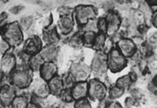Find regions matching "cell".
<instances>
[{"instance_id": "35", "label": "cell", "mask_w": 157, "mask_h": 108, "mask_svg": "<svg viewBox=\"0 0 157 108\" xmlns=\"http://www.w3.org/2000/svg\"><path fill=\"white\" fill-rule=\"evenodd\" d=\"M125 106L126 107H136V106H138V101L136 98H134L133 96L127 97L125 101Z\"/></svg>"}, {"instance_id": "28", "label": "cell", "mask_w": 157, "mask_h": 108, "mask_svg": "<svg viewBox=\"0 0 157 108\" xmlns=\"http://www.w3.org/2000/svg\"><path fill=\"white\" fill-rule=\"evenodd\" d=\"M71 44L75 48H79L83 44V38L79 36L78 34H75L71 39Z\"/></svg>"}, {"instance_id": "22", "label": "cell", "mask_w": 157, "mask_h": 108, "mask_svg": "<svg viewBox=\"0 0 157 108\" xmlns=\"http://www.w3.org/2000/svg\"><path fill=\"white\" fill-rule=\"evenodd\" d=\"M12 106L16 108H25L28 106L27 99L24 96H17L15 97L12 102Z\"/></svg>"}, {"instance_id": "14", "label": "cell", "mask_w": 157, "mask_h": 108, "mask_svg": "<svg viewBox=\"0 0 157 108\" xmlns=\"http://www.w3.org/2000/svg\"><path fill=\"white\" fill-rule=\"evenodd\" d=\"M49 89L50 92L55 95H61V93L63 90V79L58 76H54L49 80Z\"/></svg>"}, {"instance_id": "36", "label": "cell", "mask_w": 157, "mask_h": 108, "mask_svg": "<svg viewBox=\"0 0 157 108\" xmlns=\"http://www.w3.org/2000/svg\"><path fill=\"white\" fill-rule=\"evenodd\" d=\"M131 95L134 98H136L137 101L141 100L144 98V92L142 91L141 89H138V88H134L131 90Z\"/></svg>"}, {"instance_id": "2", "label": "cell", "mask_w": 157, "mask_h": 108, "mask_svg": "<svg viewBox=\"0 0 157 108\" xmlns=\"http://www.w3.org/2000/svg\"><path fill=\"white\" fill-rule=\"evenodd\" d=\"M107 65L112 72H118L126 66V57L118 49H112L108 55Z\"/></svg>"}, {"instance_id": "11", "label": "cell", "mask_w": 157, "mask_h": 108, "mask_svg": "<svg viewBox=\"0 0 157 108\" xmlns=\"http://www.w3.org/2000/svg\"><path fill=\"white\" fill-rule=\"evenodd\" d=\"M57 72V66L52 61L44 62L41 68V76L44 80H50L55 76Z\"/></svg>"}, {"instance_id": "23", "label": "cell", "mask_w": 157, "mask_h": 108, "mask_svg": "<svg viewBox=\"0 0 157 108\" xmlns=\"http://www.w3.org/2000/svg\"><path fill=\"white\" fill-rule=\"evenodd\" d=\"M106 36H105V33L103 32H100L99 34L96 35V38H95V42L93 46L95 49H102L104 45H105V43H106Z\"/></svg>"}, {"instance_id": "34", "label": "cell", "mask_w": 157, "mask_h": 108, "mask_svg": "<svg viewBox=\"0 0 157 108\" xmlns=\"http://www.w3.org/2000/svg\"><path fill=\"white\" fill-rule=\"evenodd\" d=\"M62 98L63 100H64L65 102H71L73 100V96L71 95V91H70L69 89H65L63 90L61 93Z\"/></svg>"}, {"instance_id": "44", "label": "cell", "mask_w": 157, "mask_h": 108, "mask_svg": "<svg viewBox=\"0 0 157 108\" xmlns=\"http://www.w3.org/2000/svg\"><path fill=\"white\" fill-rule=\"evenodd\" d=\"M6 18H7V15L6 14H5V13L1 14V16H0V23L4 22L5 19H6Z\"/></svg>"}, {"instance_id": "25", "label": "cell", "mask_w": 157, "mask_h": 108, "mask_svg": "<svg viewBox=\"0 0 157 108\" xmlns=\"http://www.w3.org/2000/svg\"><path fill=\"white\" fill-rule=\"evenodd\" d=\"M45 39L48 42V43H50V44H53V43H57L59 41V37H58L56 30H52V31L48 32L45 34Z\"/></svg>"}, {"instance_id": "39", "label": "cell", "mask_w": 157, "mask_h": 108, "mask_svg": "<svg viewBox=\"0 0 157 108\" xmlns=\"http://www.w3.org/2000/svg\"><path fill=\"white\" fill-rule=\"evenodd\" d=\"M151 20H152V24L154 26H155L157 28V11H155V13L152 14L151 16Z\"/></svg>"}, {"instance_id": "3", "label": "cell", "mask_w": 157, "mask_h": 108, "mask_svg": "<svg viewBox=\"0 0 157 108\" xmlns=\"http://www.w3.org/2000/svg\"><path fill=\"white\" fill-rule=\"evenodd\" d=\"M88 94L92 100H102L107 95V88L99 80L94 79L89 84Z\"/></svg>"}, {"instance_id": "37", "label": "cell", "mask_w": 157, "mask_h": 108, "mask_svg": "<svg viewBox=\"0 0 157 108\" xmlns=\"http://www.w3.org/2000/svg\"><path fill=\"white\" fill-rule=\"evenodd\" d=\"M96 29H98V25H97V22L94 21L93 19H90L87 24H86V27H85V30L86 32L91 31L95 32Z\"/></svg>"}, {"instance_id": "12", "label": "cell", "mask_w": 157, "mask_h": 108, "mask_svg": "<svg viewBox=\"0 0 157 108\" xmlns=\"http://www.w3.org/2000/svg\"><path fill=\"white\" fill-rule=\"evenodd\" d=\"M16 66V58L12 54L4 55L1 61V71L5 74H9L13 71Z\"/></svg>"}, {"instance_id": "31", "label": "cell", "mask_w": 157, "mask_h": 108, "mask_svg": "<svg viewBox=\"0 0 157 108\" xmlns=\"http://www.w3.org/2000/svg\"><path fill=\"white\" fill-rule=\"evenodd\" d=\"M75 78L73 77L72 74H69V75H66L65 77H63V82L64 88H70L73 86V82H74Z\"/></svg>"}, {"instance_id": "26", "label": "cell", "mask_w": 157, "mask_h": 108, "mask_svg": "<svg viewBox=\"0 0 157 108\" xmlns=\"http://www.w3.org/2000/svg\"><path fill=\"white\" fill-rule=\"evenodd\" d=\"M97 25H98V30L100 32L106 33L108 31V22L107 19L105 18H100L98 20L97 22Z\"/></svg>"}, {"instance_id": "41", "label": "cell", "mask_w": 157, "mask_h": 108, "mask_svg": "<svg viewBox=\"0 0 157 108\" xmlns=\"http://www.w3.org/2000/svg\"><path fill=\"white\" fill-rule=\"evenodd\" d=\"M108 106H109V107H121L120 104H118V103H117V102L109 103V104L108 105Z\"/></svg>"}, {"instance_id": "42", "label": "cell", "mask_w": 157, "mask_h": 108, "mask_svg": "<svg viewBox=\"0 0 157 108\" xmlns=\"http://www.w3.org/2000/svg\"><path fill=\"white\" fill-rule=\"evenodd\" d=\"M149 6H157V0H145Z\"/></svg>"}, {"instance_id": "43", "label": "cell", "mask_w": 157, "mask_h": 108, "mask_svg": "<svg viewBox=\"0 0 157 108\" xmlns=\"http://www.w3.org/2000/svg\"><path fill=\"white\" fill-rule=\"evenodd\" d=\"M21 9H22V7H21V6H15L14 8H12V9H11V11H12V13L17 14Z\"/></svg>"}, {"instance_id": "33", "label": "cell", "mask_w": 157, "mask_h": 108, "mask_svg": "<svg viewBox=\"0 0 157 108\" xmlns=\"http://www.w3.org/2000/svg\"><path fill=\"white\" fill-rule=\"evenodd\" d=\"M141 11L143 12V14L144 15L145 17L149 18L152 16V11H151V7L150 6L147 4V3H144V4H142L141 5Z\"/></svg>"}, {"instance_id": "24", "label": "cell", "mask_w": 157, "mask_h": 108, "mask_svg": "<svg viewBox=\"0 0 157 108\" xmlns=\"http://www.w3.org/2000/svg\"><path fill=\"white\" fill-rule=\"evenodd\" d=\"M124 95V89L118 86L113 87L109 91V96L111 99H118Z\"/></svg>"}, {"instance_id": "40", "label": "cell", "mask_w": 157, "mask_h": 108, "mask_svg": "<svg viewBox=\"0 0 157 108\" xmlns=\"http://www.w3.org/2000/svg\"><path fill=\"white\" fill-rule=\"evenodd\" d=\"M150 42L152 43H157V32H155V34H153L150 38Z\"/></svg>"}, {"instance_id": "17", "label": "cell", "mask_w": 157, "mask_h": 108, "mask_svg": "<svg viewBox=\"0 0 157 108\" xmlns=\"http://www.w3.org/2000/svg\"><path fill=\"white\" fill-rule=\"evenodd\" d=\"M57 49L53 44H50L44 48L42 50V56L44 58V60L47 61H52V60H54L57 57Z\"/></svg>"}, {"instance_id": "46", "label": "cell", "mask_w": 157, "mask_h": 108, "mask_svg": "<svg viewBox=\"0 0 157 108\" xmlns=\"http://www.w3.org/2000/svg\"><path fill=\"white\" fill-rule=\"evenodd\" d=\"M1 77H1V73H0V80H1Z\"/></svg>"}, {"instance_id": "29", "label": "cell", "mask_w": 157, "mask_h": 108, "mask_svg": "<svg viewBox=\"0 0 157 108\" xmlns=\"http://www.w3.org/2000/svg\"><path fill=\"white\" fill-rule=\"evenodd\" d=\"M33 24V19L31 17H23L20 21V26L23 30H28V28H30V26Z\"/></svg>"}, {"instance_id": "27", "label": "cell", "mask_w": 157, "mask_h": 108, "mask_svg": "<svg viewBox=\"0 0 157 108\" xmlns=\"http://www.w3.org/2000/svg\"><path fill=\"white\" fill-rule=\"evenodd\" d=\"M132 18L135 20L136 24H144V22L145 16H144V15L143 14V12L140 10V11H135V12L133 13V15H132Z\"/></svg>"}, {"instance_id": "18", "label": "cell", "mask_w": 157, "mask_h": 108, "mask_svg": "<svg viewBox=\"0 0 157 108\" xmlns=\"http://www.w3.org/2000/svg\"><path fill=\"white\" fill-rule=\"evenodd\" d=\"M106 58L102 55H98L93 59L92 61V69L95 72H100L105 70L106 68Z\"/></svg>"}, {"instance_id": "6", "label": "cell", "mask_w": 157, "mask_h": 108, "mask_svg": "<svg viewBox=\"0 0 157 108\" xmlns=\"http://www.w3.org/2000/svg\"><path fill=\"white\" fill-rule=\"evenodd\" d=\"M117 47L119 51L125 56V57H132L136 51V45L134 41L126 39V38H121L117 42Z\"/></svg>"}, {"instance_id": "15", "label": "cell", "mask_w": 157, "mask_h": 108, "mask_svg": "<svg viewBox=\"0 0 157 108\" xmlns=\"http://www.w3.org/2000/svg\"><path fill=\"white\" fill-rule=\"evenodd\" d=\"M71 74L73 75L76 81L80 82V81H85L88 78L90 72L87 68L82 67L80 65H76L73 67V70Z\"/></svg>"}, {"instance_id": "20", "label": "cell", "mask_w": 157, "mask_h": 108, "mask_svg": "<svg viewBox=\"0 0 157 108\" xmlns=\"http://www.w3.org/2000/svg\"><path fill=\"white\" fill-rule=\"evenodd\" d=\"M133 79L131 78L130 75H126V76H124V77H119L117 81V86L120 87L121 88H123L124 90L125 89H128L132 83H133Z\"/></svg>"}, {"instance_id": "7", "label": "cell", "mask_w": 157, "mask_h": 108, "mask_svg": "<svg viewBox=\"0 0 157 108\" xmlns=\"http://www.w3.org/2000/svg\"><path fill=\"white\" fill-rule=\"evenodd\" d=\"M107 22H108V34L112 36L114 35L120 26L121 24V19L119 16L116 13H109L107 16Z\"/></svg>"}, {"instance_id": "32", "label": "cell", "mask_w": 157, "mask_h": 108, "mask_svg": "<svg viewBox=\"0 0 157 108\" xmlns=\"http://www.w3.org/2000/svg\"><path fill=\"white\" fill-rule=\"evenodd\" d=\"M75 107L77 108H89L90 107V104L89 102L88 99H86V97L78 99L77 102L75 103Z\"/></svg>"}, {"instance_id": "45", "label": "cell", "mask_w": 157, "mask_h": 108, "mask_svg": "<svg viewBox=\"0 0 157 108\" xmlns=\"http://www.w3.org/2000/svg\"><path fill=\"white\" fill-rule=\"evenodd\" d=\"M153 83H154L155 85H156L157 86V75L155 76V77L154 78V81H153Z\"/></svg>"}, {"instance_id": "13", "label": "cell", "mask_w": 157, "mask_h": 108, "mask_svg": "<svg viewBox=\"0 0 157 108\" xmlns=\"http://www.w3.org/2000/svg\"><path fill=\"white\" fill-rule=\"evenodd\" d=\"M33 90L37 96L42 97V98L48 96L50 93L49 86L46 85V83L44 82V80L37 79L33 86Z\"/></svg>"}, {"instance_id": "4", "label": "cell", "mask_w": 157, "mask_h": 108, "mask_svg": "<svg viewBox=\"0 0 157 108\" xmlns=\"http://www.w3.org/2000/svg\"><path fill=\"white\" fill-rule=\"evenodd\" d=\"M12 83L19 88H25L31 83L32 77L30 72L25 69H16L12 74Z\"/></svg>"}, {"instance_id": "19", "label": "cell", "mask_w": 157, "mask_h": 108, "mask_svg": "<svg viewBox=\"0 0 157 108\" xmlns=\"http://www.w3.org/2000/svg\"><path fill=\"white\" fill-rule=\"evenodd\" d=\"M44 58L42 55L34 54L33 55L31 59L29 60V65L33 70H39L41 69L43 64H44Z\"/></svg>"}, {"instance_id": "8", "label": "cell", "mask_w": 157, "mask_h": 108, "mask_svg": "<svg viewBox=\"0 0 157 108\" xmlns=\"http://www.w3.org/2000/svg\"><path fill=\"white\" fill-rule=\"evenodd\" d=\"M15 90L9 86H4L0 89V103L2 106H7L12 104L15 98Z\"/></svg>"}, {"instance_id": "30", "label": "cell", "mask_w": 157, "mask_h": 108, "mask_svg": "<svg viewBox=\"0 0 157 108\" xmlns=\"http://www.w3.org/2000/svg\"><path fill=\"white\" fill-rule=\"evenodd\" d=\"M146 64H147V68L150 70H152V71L157 70V58L155 56H150L148 58Z\"/></svg>"}, {"instance_id": "5", "label": "cell", "mask_w": 157, "mask_h": 108, "mask_svg": "<svg viewBox=\"0 0 157 108\" xmlns=\"http://www.w3.org/2000/svg\"><path fill=\"white\" fill-rule=\"evenodd\" d=\"M96 10L91 6H79L76 8V18L79 24H86L90 19H94Z\"/></svg>"}, {"instance_id": "1", "label": "cell", "mask_w": 157, "mask_h": 108, "mask_svg": "<svg viewBox=\"0 0 157 108\" xmlns=\"http://www.w3.org/2000/svg\"><path fill=\"white\" fill-rule=\"evenodd\" d=\"M3 38L12 46L20 44L23 39V34L19 24L17 23H13L6 25L3 30Z\"/></svg>"}, {"instance_id": "9", "label": "cell", "mask_w": 157, "mask_h": 108, "mask_svg": "<svg viewBox=\"0 0 157 108\" xmlns=\"http://www.w3.org/2000/svg\"><path fill=\"white\" fill-rule=\"evenodd\" d=\"M88 89H89V86L84 81H80L75 84L71 89V95L73 96V99L78 100L80 98L86 97L88 95Z\"/></svg>"}, {"instance_id": "38", "label": "cell", "mask_w": 157, "mask_h": 108, "mask_svg": "<svg viewBox=\"0 0 157 108\" xmlns=\"http://www.w3.org/2000/svg\"><path fill=\"white\" fill-rule=\"evenodd\" d=\"M9 43L5 39H0V51L6 52L9 49Z\"/></svg>"}, {"instance_id": "10", "label": "cell", "mask_w": 157, "mask_h": 108, "mask_svg": "<svg viewBox=\"0 0 157 108\" xmlns=\"http://www.w3.org/2000/svg\"><path fill=\"white\" fill-rule=\"evenodd\" d=\"M42 43L39 38L37 37H33L27 40L25 45V52L28 55H34L39 52L41 50Z\"/></svg>"}, {"instance_id": "21", "label": "cell", "mask_w": 157, "mask_h": 108, "mask_svg": "<svg viewBox=\"0 0 157 108\" xmlns=\"http://www.w3.org/2000/svg\"><path fill=\"white\" fill-rule=\"evenodd\" d=\"M82 38H83V43L87 46H93L95 42V38H96V33H95V32H86Z\"/></svg>"}, {"instance_id": "16", "label": "cell", "mask_w": 157, "mask_h": 108, "mask_svg": "<svg viewBox=\"0 0 157 108\" xmlns=\"http://www.w3.org/2000/svg\"><path fill=\"white\" fill-rule=\"evenodd\" d=\"M74 23L72 17L71 16H63V18L59 22V27L63 34L70 33L73 28Z\"/></svg>"}]
</instances>
